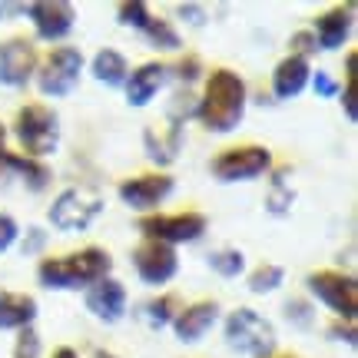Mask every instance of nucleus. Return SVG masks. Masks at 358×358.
<instances>
[{"label":"nucleus","instance_id":"obj_18","mask_svg":"<svg viewBox=\"0 0 358 358\" xmlns=\"http://www.w3.org/2000/svg\"><path fill=\"white\" fill-rule=\"evenodd\" d=\"M348 30H352V7H335V10L322 13L319 20H315L312 37H315V43H319L322 50H338L345 43Z\"/></svg>","mask_w":358,"mask_h":358},{"label":"nucleus","instance_id":"obj_4","mask_svg":"<svg viewBox=\"0 0 358 358\" xmlns=\"http://www.w3.org/2000/svg\"><path fill=\"white\" fill-rule=\"evenodd\" d=\"M17 140L24 146L27 159L30 156H50L57 153L60 146V123H57V113L43 103H27L24 110L17 113Z\"/></svg>","mask_w":358,"mask_h":358},{"label":"nucleus","instance_id":"obj_26","mask_svg":"<svg viewBox=\"0 0 358 358\" xmlns=\"http://www.w3.org/2000/svg\"><path fill=\"white\" fill-rule=\"evenodd\" d=\"M209 268H216L219 275H226V279H236L245 268V256L239 249H219V252L209 256Z\"/></svg>","mask_w":358,"mask_h":358},{"label":"nucleus","instance_id":"obj_10","mask_svg":"<svg viewBox=\"0 0 358 358\" xmlns=\"http://www.w3.org/2000/svg\"><path fill=\"white\" fill-rule=\"evenodd\" d=\"M133 266H136V272H140V279L146 282V285H163V282H169L176 275L179 259H176V249H173V245L146 239L143 245H136Z\"/></svg>","mask_w":358,"mask_h":358},{"label":"nucleus","instance_id":"obj_22","mask_svg":"<svg viewBox=\"0 0 358 358\" xmlns=\"http://www.w3.org/2000/svg\"><path fill=\"white\" fill-rule=\"evenodd\" d=\"M0 166L20 173V176L27 179V186H30V189H43V186H47V179H50V173L40 166V163L27 159V156H13V153H7V150L0 153Z\"/></svg>","mask_w":358,"mask_h":358},{"label":"nucleus","instance_id":"obj_2","mask_svg":"<svg viewBox=\"0 0 358 358\" xmlns=\"http://www.w3.org/2000/svg\"><path fill=\"white\" fill-rule=\"evenodd\" d=\"M113 268V259L106 249L90 245L80 252L60 259H43L37 266V279L47 289H77V285H93V282L106 279V272Z\"/></svg>","mask_w":358,"mask_h":358},{"label":"nucleus","instance_id":"obj_36","mask_svg":"<svg viewBox=\"0 0 358 358\" xmlns=\"http://www.w3.org/2000/svg\"><path fill=\"white\" fill-rule=\"evenodd\" d=\"M332 338H345L348 345H355V329H352V322H348V325H332Z\"/></svg>","mask_w":358,"mask_h":358},{"label":"nucleus","instance_id":"obj_34","mask_svg":"<svg viewBox=\"0 0 358 358\" xmlns=\"http://www.w3.org/2000/svg\"><path fill=\"white\" fill-rule=\"evenodd\" d=\"M285 315H289V319H292V322H299V325H306V322L312 319V312H308V308H306V302H299V299L285 306Z\"/></svg>","mask_w":358,"mask_h":358},{"label":"nucleus","instance_id":"obj_28","mask_svg":"<svg viewBox=\"0 0 358 358\" xmlns=\"http://www.w3.org/2000/svg\"><path fill=\"white\" fill-rule=\"evenodd\" d=\"M355 64H358V57H355V53H348V57H345V77H348V83H345V90H342V103H345V116H348V120H355V116H358V110H355Z\"/></svg>","mask_w":358,"mask_h":358},{"label":"nucleus","instance_id":"obj_25","mask_svg":"<svg viewBox=\"0 0 358 358\" xmlns=\"http://www.w3.org/2000/svg\"><path fill=\"white\" fill-rule=\"evenodd\" d=\"M143 34H146V40H150V47H159V50H176L179 47V34L166 24V20L150 17V24L143 27Z\"/></svg>","mask_w":358,"mask_h":358},{"label":"nucleus","instance_id":"obj_40","mask_svg":"<svg viewBox=\"0 0 358 358\" xmlns=\"http://www.w3.org/2000/svg\"><path fill=\"white\" fill-rule=\"evenodd\" d=\"M3 136H7V129H3V123H0V153H3Z\"/></svg>","mask_w":358,"mask_h":358},{"label":"nucleus","instance_id":"obj_11","mask_svg":"<svg viewBox=\"0 0 358 358\" xmlns=\"http://www.w3.org/2000/svg\"><path fill=\"white\" fill-rule=\"evenodd\" d=\"M37 70V50L24 37H10L0 43V83L7 87H27Z\"/></svg>","mask_w":358,"mask_h":358},{"label":"nucleus","instance_id":"obj_24","mask_svg":"<svg viewBox=\"0 0 358 358\" xmlns=\"http://www.w3.org/2000/svg\"><path fill=\"white\" fill-rule=\"evenodd\" d=\"M282 279H285V268L282 266H272V262H266V266H259L252 275H249V292L256 295H266V292H275L282 285Z\"/></svg>","mask_w":358,"mask_h":358},{"label":"nucleus","instance_id":"obj_30","mask_svg":"<svg viewBox=\"0 0 358 358\" xmlns=\"http://www.w3.org/2000/svg\"><path fill=\"white\" fill-rule=\"evenodd\" d=\"M13 358H40V335L27 325L17 335V348H13Z\"/></svg>","mask_w":358,"mask_h":358},{"label":"nucleus","instance_id":"obj_37","mask_svg":"<svg viewBox=\"0 0 358 358\" xmlns=\"http://www.w3.org/2000/svg\"><path fill=\"white\" fill-rule=\"evenodd\" d=\"M40 245H43V232H40V229H30V243L24 245V256H27V252H34V249H40Z\"/></svg>","mask_w":358,"mask_h":358},{"label":"nucleus","instance_id":"obj_33","mask_svg":"<svg viewBox=\"0 0 358 358\" xmlns=\"http://www.w3.org/2000/svg\"><path fill=\"white\" fill-rule=\"evenodd\" d=\"M17 222H13L10 216H0V252H7L13 245V239H17Z\"/></svg>","mask_w":358,"mask_h":358},{"label":"nucleus","instance_id":"obj_21","mask_svg":"<svg viewBox=\"0 0 358 358\" xmlns=\"http://www.w3.org/2000/svg\"><path fill=\"white\" fill-rule=\"evenodd\" d=\"M179 136H182V120L169 123V136H166V140H163V136H153V133L146 129V156H150V159H156L159 166L173 163V159H176V150H179Z\"/></svg>","mask_w":358,"mask_h":358},{"label":"nucleus","instance_id":"obj_8","mask_svg":"<svg viewBox=\"0 0 358 358\" xmlns=\"http://www.w3.org/2000/svg\"><path fill=\"white\" fill-rule=\"evenodd\" d=\"M308 289L315 292V299H322L325 306L332 308L335 315H342L345 322L355 319L358 285L352 275H342V272H332V268H322V272H312V275H308Z\"/></svg>","mask_w":358,"mask_h":358},{"label":"nucleus","instance_id":"obj_14","mask_svg":"<svg viewBox=\"0 0 358 358\" xmlns=\"http://www.w3.org/2000/svg\"><path fill=\"white\" fill-rule=\"evenodd\" d=\"M87 308L103 322H120L127 315V289L116 279H100L87 289Z\"/></svg>","mask_w":358,"mask_h":358},{"label":"nucleus","instance_id":"obj_43","mask_svg":"<svg viewBox=\"0 0 358 358\" xmlns=\"http://www.w3.org/2000/svg\"><path fill=\"white\" fill-rule=\"evenodd\" d=\"M0 13H3V7H0Z\"/></svg>","mask_w":358,"mask_h":358},{"label":"nucleus","instance_id":"obj_31","mask_svg":"<svg viewBox=\"0 0 358 358\" xmlns=\"http://www.w3.org/2000/svg\"><path fill=\"white\" fill-rule=\"evenodd\" d=\"M312 80V90H315V96H338V80L332 77V73H325V70H315V77H308Z\"/></svg>","mask_w":358,"mask_h":358},{"label":"nucleus","instance_id":"obj_41","mask_svg":"<svg viewBox=\"0 0 358 358\" xmlns=\"http://www.w3.org/2000/svg\"><path fill=\"white\" fill-rule=\"evenodd\" d=\"M96 358H113V355L110 352H96Z\"/></svg>","mask_w":358,"mask_h":358},{"label":"nucleus","instance_id":"obj_29","mask_svg":"<svg viewBox=\"0 0 358 358\" xmlns=\"http://www.w3.org/2000/svg\"><path fill=\"white\" fill-rule=\"evenodd\" d=\"M120 24L127 27H146L150 24V10H146V3H140V0H133V3H120Z\"/></svg>","mask_w":358,"mask_h":358},{"label":"nucleus","instance_id":"obj_42","mask_svg":"<svg viewBox=\"0 0 358 358\" xmlns=\"http://www.w3.org/2000/svg\"><path fill=\"white\" fill-rule=\"evenodd\" d=\"M285 358H295V355H285Z\"/></svg>","mask_w":358,"mask_h":358},{"label":"nucleus","instance_id":"obj_12","mask_svg":"<svg viewBox=\"0 0 358 358\" xmlns=\"http://www.w3.org/2000/svg\"><path fill=\"white\" fill-rule=\"evenodd\" d=\"M173 176L166 173H146V176H133L127 182H120V199L129 209H153L173 192Z\"/></svg>","mask_w":358,"mask_h":358},{"label":"nucleus","instance_id":"obj_17","mask_svg":"<svg viewBox=\"0 0 358 358\" xmlns=\"http://www.w3.org/2000/svg\"><path fill=\"white\" fill-rule=\"evenodd\" d=\"M308 77H312L308 60L285 57V60L275 66V73H272V93H275L279 100H292V96H299V93L308 87Z\"/></svg>","mask_w":358,"mask_h":358},{"label":"nucleus","instance_id":"obj_19","mask_svg":"<svg viewBox=\"0 0 358 358\" xmlns=\"http://www.w3.org/2000/svg\"><path fill=\"white\" fill-rule=\"evenodd\" d=\"M37 319V299L27 292H0V329H27Z\"/></svg>","mask_w":358,"mask_h":358},{"label":"nucleus","instance_id":"obj_39","mask_svg":"<svg viewBox=\"0 0 358 358\" xmlns=\"http://www.w3.org/2000/svg\"><path fill=\"white\" fill-rule=\"evenodd\" d=\"M53 358H80V355L73 352V348H66V345H64V348H57V352H53Z\"/></svg>","mask_w":358,"mask_h":358},{"label":"nucleus","instance_id":"obj_32","mask_svg":"<svg viewBox=\"0 0 358 358\" xmlns=\"http://www.w3.org/2000/svg\"><path fill=\"white\" fill-rule=\"evenodd\" d=\"M289 47L295 50L292 57H299V60H308V53H315V37H312V30H299V34H292Z\"/></svg>","mask_w":358,"mask_h":358},{"label":"nucleus","instance_id":"obj_16","mask_svg":"<svg viewBox=\"0 0 358 358\" xmlns=\"http://www.w3.org/2000/svg\"><path fill=\"white\" fill-rule=\"evenodd\" d=\"M166 77L169 66L163 64H143L140 70H133L127 80V103L129 106H146L159 93V87L166 83Z\"/></svg>","mask_w":358,"mask_h":358},{"label":"nucleus","instance_id":"obj_23","mask_svg":"<svg viewBox=\"0 0 358 358\" xmlns=\"http://www.w3.org/2000/svg\"><path fill=\"white\" fill-rule=\"evenodd\" d=\"M179 315V299L176 295H159L156 302H150V306L143 308V319L150 322L153 329H163V325H169V322Z\"/></svg>","mask_w":358,"mask_h":358},{"label":"nucleus","instance_id":"obj_1","mask_svg":"<svg viewBox=\"0 0 358 358\" xmlns=\"http://www.w3.org/2000/svg\"><path fill=\"white\" fill-rule=\"evenodd\" d=\"M245 113V83L239 73H232L226 66H219L209 73L206 80V93L199 106H196V116L203 120L206 129L213 133H229L243 123Z\"/></svg>","mask_w":358,"mask_h":358},{"label":"nucleus","instance_id":"obj_6","mask_svg":"<svg viewBox=\"0 0 358 358\" xmlns=\"http://www.w3.org/2000/svg\"><path fill=\"white\" fill-rule=\"evenodd\" d=\"M268 166H272V153L266 146H232L213 159V176L219 182H249L268 173Z\"/></svg>","mask_w":358,"mask_h":358},{"label":"nucleus","instance_id":"obj_20","mask_svg":"<svg viewBox=\"0 0 358 358\" xmlns=\"http://www.w3.org/2000/svg\"><path fill=\"white\" fill-rule=\"evenodd\" d=\"M93 77L100 80V83H106V87H123L129 77V66H127V57L123 53L110 50V47H103L96 57H93Z\"/></svg>","mask_w":358,"mask_h":358},{"label":"nucleus","instance_id":"obj_7","mask_svg":"<svg viewBox=\"0 0 358 358\" xmlns=\"http://www.w3.org/2000/svg\"><path fill=\"white\" fill-rule=\"evenodd\" d=\"M83 57L73 47H57L37 70V87L43 96H66L80 83Z\"/></svg>","mask_w":358,"mask_h":358},{"label":"nucleus","instance_id":"obj_13","mask_svg":"<svg viewBox=\"0 0 358 358\" xmlns=\"http://www.w3.org/2000/svg\"><path fill=\"white\" fill-rule=\"evenodd\" d=\"M27 13H30V20H34V27H37V34L43 40H64L73 30V20H77V10L70 3H64V0L30 3Z\"/></svg>","mask_w":358,"mask_h":358},{"label":"nucleus","instance_id":"obj_38","mask_svg":"<svg viewBox=\"0 0 358 358\" xmlns=\"http://www.w3.org/2000/svg\"><path fill=\"white\" fill-rule=\"evenodd\" d=\"M179 13H189V17H186L189 24H203V17H199V7H179Z\"/></svg>","mask_w":358,"mask_h":358},{"label":"nucleus","instance_id":"obj_35","mask_svg":"<svg viewBox=\"0 0 358 358\" xmlns=\"http://www.w3.org/2000/svg\"><path fill=\"white\" fill-rule=\"evenodd\" d=\"M176 73H179V80L192 83V80L199 77V60H196V57H186V60H182V64L176 66Z\"/></svg>","mask_w":358,"mask_h":358},{"label":"nucleus","instance_id":"obj_3","mask_svg":"<svg viewBox=\"0 0 358 358\" xmlns=\"http://www.w3.org/2000/svg\"><path fill=\"white\" fill-rule=\"evenodd\" d=\"M226 345L249 358L275 355V329L252 308H236L226 319Z\"/></svg>","mask_w":358,"mask_h":358},{"label":"nucleus","instance_id":"obj_27","mask_svg":"<svg viewBox=\"0 0 358 358\" xmlns=\"http://www.w3.org/2000/svg\"><path fill=\"white\" fill-rule=\"evenodd\" d=\"M285 176H289V173H279L275 182H272V192H268V213H275V216L289 213V206H292V199H295V192L285 186Z\"/></svg>","mask_w":358,"mask_h":358},{"label":"nucleus","instance_id":"obj_9","mask_svg":"<svg viewBox=\"0 0 358 358\" xmlns=\"http://www.w3.org/2000/svg\"><path fill=\"white\" fill-rule=\"evenodd\" d=\"M140 232L153 243H192L206 232V216L199 213H179V216H146L140 219Z\"/></svg>","mask_w":358,"mask_h":358},{"label":"nucleus","instance_id":"obj_5","mask_svg":"<svg viewBox=\"0 0 358 358\" xmlns=\"http://www.w3.org/2000/svg\"><path fill=\"white\" fill-rule=\"evenodd\" d=\"M103 213V196L93 189H66L57 196V203L50 206V222L60 232H83L90 229V222Z\"/></svg>","mask_w":358,"mask_h":358},{"label":"nucleus","instance_id":"obj_15","mask_svg":"<svg viewBox=\"0 0 358 358\" xmlns=\"http://www.w3.org/2000/svg\"><path fill=\"white\" fill-rule=\"evenodd\" d=\"M219 319V306L216 302H192L173 319V329H176L179 342H199Z\"/></svg>","mask_w":358,"mask_h":358}]
</instances>
